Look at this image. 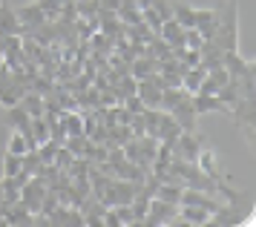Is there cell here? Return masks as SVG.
Masks as SVG:
<instances>
[{
  "mask_svg": "<svg viewBox=\"0 0 256 227\" xmlns=\"http://www.w3.org/2000/svg\"><path fill=\"white\" fill-rule=\"evenodd\" d=\"M236 121V124L244 130V138L248 141H254V118H256V95H242L239 101L230 106V112H228Z\"/></svg>",
  "mask_w": 256,
  "mask_h": 227,
  "instance_id": "obj_2",
  "label": "cell"
},
{
  "mask_svg": "<svg viewBox=\"0 0 256 227\" xmlns=\"http://www.w3.org/2000/svg\"><path fill=\"white\" fill-rule=\"evenodd\" d=\"M204 44V38H202V32H198L196 26H190V29H184V49H196Z\"/></svg>",
  "mask_w": 256,
  "mask_h": 227,
  "instance_id": "obj_26",
  "label": "cell"
},
{
  "mask_svg": "<svg viewBox=\"0 0 256 227\" xmlns=\"http://www.w3.org/2000/svg\"><path fill=\"white\" fill-rule=\"evenodd\" d=\"M29 141L32 144H44V141H49V126H46V118L44 115H38V118H32L29 121Z\"/></svg>",
  "mask_w": 256,
  "mask_h": 227,
  "instance_id": "obj_19",
  "label": "cell"
},
{
  "mask_svg": "<svg viewBox=\"0 0 256 227\" xmlns=\"http://www.w3.org/2000/svg\"><path fill=\"white\" fill-rule=\"evenodd\" d=\"M176 213H178V204H170V202H164V198H158V196H152L150 207H147V216H144V222H141V224H147V227L173 224Z\"/></svg>",
  "mask_w": 256,
  "mask_h": 227,
  "instance_id": "obj_3",
  "label": "cell"
},
{
  "mask_svg": "<svg viewBox=\"0 0 256 227\" xmlns=\"http://www.w3.org/2000/svg\"><path fill=\"white\" fill-rule=\"evenodd\" d=\"M170 115L176 118V124L182 126L184 132H196V118L198 115H196V110H193V95H184V98L170 110Z\"/></svg>",
  "mask_w": 256,
  "mask_h": 227,
  "instance_id": "obj_8",
  "label": "cell"
},
{
  "mask_svg": "<svg viewBox=\"0 0 256 227\" xmlns=\"http://www.w3.org/2000/svg\"><path fill=\"white\" fill-rule=\"evenodd\" d=\"M29 115H26V110L20 106V104H12V106H6V126L9 130H18V132H24L26 138H29ZM35 147V144H32Z\"/></svg>",
  "mask_w": 256,
  "mask_h": 227,
  "instance_id": "obj_12",
  "label": "cell"
},
{
  "mask_svg": "<svg viewBox=\"0 0 256 227\" xmlns=\"http://www.w3.org/2000/svg\"><path fill=\"white\" fill-rule=\"evenodd\" d=\"M182 190H184V187H178V184H158V198H164V202H170V204H178V202H182Z\"/></svg>",
  "mask_w": 256,
  "mask_h": 227,
  "instance_id": "obj_21",
  "label": "cell"
},
{
  "mask_svg": "<svg viewBox=\"0 0 256 227\" xmlns=\"http://www.w3.org/2000/svg\"><path fill=\"white\" fill-rule=\"evenodd\" d=\"M18 104L26 110V115H29V118H38V115L46 112V106H44V95H40V92H26Z\"/></svg>",
  "mask_w": 256,
  "mask_h": 227,
  "instance_id": "obj_16",
  "label": "cell"
},
{
  "mask_svg": "<svg viewBox=\"0 0 256 227\" xmlns=\"http://www.w3.org/2000/svg\"><path fill=\"white\" fill-rule=\"evenodd\" d=\"M0 34H24L18 12L9 0H0Z\"/></svg>",
  "mask_w": 256,
  "mask_h": 227,
  "instance_id": "obj_10",
  "label": "cell"
},
{
  "mask_svg": "<svg viewBox=\"0 0 256 227\" xmlns=\"http://www.w3.org/2000/svg\"><path fill=\"white\" fill-rule=\"evenodd\" d=\"M202 138L196 136V132H182V136L173 141V147H170V152H173V158H182V161H196L198 152H202Z\"/></svg>",
  "mask_w": 256,
  "mask_h": 227,
  "instance_id": "obj_5",
  "label": "cell"
},
{
  "mask_svg": "<svg viewBox=\"0 0 256 227\" xmlns=\"http://www.w3.org/2000/svg\"><path fill=\"white\" fill-rule=\"evenodd\" d=\"M18 20H20V29H24V34H29L32 29H38V26H44L46 20V12H44V6L38 3V0H32V3H24V6H18Z\"/></svg>",
  "mask_w": 256,
  "mask_h": 227,
  "instance_id": "obj_7",
  "label": "cell"
},
{
  "mask_svg": "<svg viewBox=\"0 0 256 227\" xmlns=\"http://www.w3.org/2000/svg\"><path fill=\"white\" fill-rule=\"evenodd\" d=\"M0 204H3V184H0Z\"/></svg>",
  "mask_w": 256,
  "mask_h": 227,
  "instance_id": "obj_29",
  "label": "cell"
},
{
  "mask_svg": "<svg viewBox=\"0 0 256 227\" xmlns=\"http://www.w3.org/2000/svg\"><path fill=\"white\" fill-rule=\"evenodd\" d=\"M0 227H3V216H0Z\"/></svg>",
  "mask_w": 256,
  "mask_h": 227,
  "instance_id": "obj_30",
  "label": "cell"
},
{
  "mask_svg": "<svg viewBox=\"0 0 256 227\" xmlns=\"http://www.w3.org/2000/svg\"><path fill=\"white\" fill-rule=\"evenodd\" d=\"M216 34H213V40L224 49V52H230V49H239V26H236V18H239V6H236V0H222L219 6H216Z\"/></svg>",
  "mask_w": 256,
  "mask_h": 227,
  "instance_id": "obj_1",
  "label": "cell"
},
{
  "mask_svg": "<svg viewBox=\"0 0 256 227\" xmlns=\"http://www.w3.org/2000/svg\"><path fill=\"white\" fill-rule=\"evenodd\" d=\"M204 72H208V69L202 66V64H198V66L184 69V75H182V86H184V90L190 92V95H193V92H198L202 80H204Z\"/></svg>",
  "mask_w": 256,
  "mask_h": 227,
  "instance_id": "obj_18",
  "label": "cell"
},
{
  "mask_svg": "<svg viewBox=\"0 0 256 227\" xmlns=\"http://www.w3.org/2000/svg\"><path fill=\"white\" fill-rule=\"evenodd\" d=\"M44 170V161H40V156H38V150H29L24 156V172L26 176H38V172Z\"/></svg>",
  "mask_w": 256,
  "mask_h": 227,
  "instance_id": "obj_23",
  "label": "cell"
},
{
  "mask_svg": "<svg viewBox=\"0 0 256 227\" xmlns=\"http://www.w3.org/2000/svg\"><path fill=\"white\" fill-rule=\"evenodd\" d=\"M173 20H178L184 29L196 26V6L182 3V0H173Z\"/></svg>",
  "mask_w": 256,
  "mask_h": 227,
  "instance_id": "obj_15",
  "label": "cell"
},
{
  "mask_svg": "<svg viewBox=\"0 0 256 227\" xmlns=\"http://www.w3.org/2000/svg\"><path fill=\"white\" fill-rule=\"evenodd\" d=\"M222 66L228 69L230 80H242V78H250V75H256L254 60H244V58L239 55V49L224 52V58H222Z\"/></svg>",
  "mask_w": 256,
  "mask_h": 227,
  "instance_id": "obj_6",
  "label": "cell"
},
{
  "mask_svg": "<svg viewBox=\"0 0 256 227\" xmlns=\"http://www.w3.org/2000/svg\"><path fill=\"white\" fill-rule=\"evenodd\" d=\"M152 72H158V60L150 55H138L132 64H130V75L136 80H144V78H150Z\"/></svg>",
  "mask_w": 256,
  "mask_h": 227,
  "instance_id": "obj_14",
  "label": "cell"
},
{
  "mask_svg": "<svg viewBox=\"0 0 256 227\" xmlns=\"http://www.w3.org/2000/svg\"><path fill=\"white\" fill-rule=\"evenodd\" d=\"M46 182L40 176H29L26 184L20 187V202H24L32 213H40V204H44V196H46Z\"/></svg>",
  "mask_w": 256,
  "mask_h": 227,
  "instance_id": "obj_4",
  "label": "cell"
},
{
  "mask_svg": "<svg viewBox=\"0 0 256 227\" xmlns=\"http://www.w3.org/2000/svg\"><path fill=\"white\" fill-rule=\"evenodd\" d=\"M116 14H118L121 23H141V6L136 3V0H121Z\"/></svg>",
  "mask_w": 256,
  "mask_h": 227,
  "instance_id": "obj_17",
  "label": "cell"
},
{
  "mask_svg": "<svg viewBox=\"0 0 256 227\" xmlns=\"http://www.w3.org/2000/svg\"><path fill=\"white\" fill-rule=\"evenodd\" d=\"M121 106H124V110H127V112L138 115L141 110H144V101H141L138 95H136V92H132V95H127V98H124V101H121Z\"/></svg>",
  "mask_w": 256,
  "mask_h": 227,
  "instance_id": "obj_28",
  "label": "cell"
},
{
  "mask_svg": "<svg viewBox=\"0 0 256 227\" xmlns=\"http://www.w3.org/2000/svg\"><path fill=\"white\" fill-rule=\"evenodd\" d=\"M182 132H184V130L176 124L173 115L162 110V118H158V130H156V138H158V144H164V147H173V141L182 136Z\"/></svg>",
  "mask_w": 256,
  "mask_h": 227,
  "instance_id": "obj_9",
  "label": "cell"
},
{
  "mask_svg": "<svg viewBox=\"0 0 256 227\" xmlns=\"http://www.w3.org/2000/svg\"><path fill=\"white\" fill-rule=\"evenodd\" d=\"M32 147V141L24 136V132H18V130H12V136H9V144H6V152H14V156H26Z\"/></svg>",
  "mask_w": 256,
  "mask_h": 227,
  "instance_id": "obj_20",
  "label": "cell"
},
{
  "mask_svg": "<svg viewBox=\"0 0 256 227\" xmlns=\"http://www.w3.org/2000/svg\"><path fill=\"white\" fill-rule=\"evenodd\" d=\"M150 9L162 18V20H170L173 18V0H150Z\"/></svg>",
  "mask_w": 256,
  "mask_h": 227,
  "instance_id": "obj_25",
  "label": "cell"
},
{
  "mask_svg": "<svg viewBox=\"0 0 256 227\" xmlns=\"http://www.w3.org/2000/svg\"><path fill=\"white\" fill-rule=\"evenodd\" d=\"M20 170H24V156L6 152V158H3V176H18Z\"/></svg>",
  "mask_w": 256,
  "mask_h": 227,
  "instance_id": "obj_24",
  "label": "cell"
},
{
  "mask_svg": "<svg viewBox=\"0 0 256 227\" xmlns=\"http://www.w3.org/2000/svg\"><path fill=\"white\" fill-rule=\"evenodd\" d=\"M116 213H118V222H121V227H136V216H132L130 204H116Z\"/></svg>",
  "mask_w": 256,
  "mask_h": 227,
  "instance_id": "obj_27",
  "label": "cell"
},
{
  "mask_svg": "<svg viewBox=\"0 0 256 227\" xmlns=\"http://www.w3.org/2000/svg\"><path fill=\"white\" fill-rule=\"evenodd\" d=\"M147 207H150V198L147 196L136 193V198L130 202V210H132V216H136V224H141L144 222V216H147Z\"/></svg>",
  "mask_w": 256,
  "mask_h": 227,
  "instance_id": "obj_22",
  "label": "cell"
},
{
  "mask_svg": "<svg viewBox=\"0 0 256 227\" xmlns=\"http://www.w3.org/2000/svg\"><path fill=\"white\" fill-rule=\"evenodd\" d=\"M193 110H196V115L228 112V106L219 101V95H208V92H193Z\"/></svg>",
  "mask_w": 256,
  "mask_h": 227,
  "instance_id": "obj_11",
  "label": "cell"
},
{
  "mask_svg": "<svg viewBox=\"0 0 256 227\" xmlns=\"http://www.w3.org/2000/svg\"><path fill=\"white\" fill-rule=\"evenodd\" d=\"M158 38H162V40L170 46V49H173V46H184V26H182L178 20H173V18H170V20H164V23H162V29H158Z\"/></svg>",
  "mask_w": 256,
  "mask_h": 227,
  "instance_id": "obj_13",
  "label": "cell"
}]
</instances>
